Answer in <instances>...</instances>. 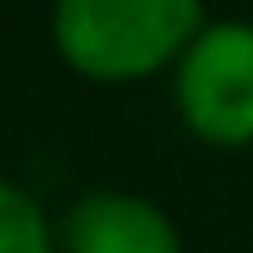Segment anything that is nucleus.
<instances>
[{"instance_id":"4","label":"nucleus","mask_w":253,"mask_h":253,"mask_svg":"<svg viewBox=\"0 0 253 253\" xmlns=\"http://www.w3.org/2000/svg\"><path fill=\"white\" fill-rule=\"evenodd\" d=\"M60 228L45 218V209L15 184H0V253H55Z\"/></svg>"},{"instance_id":"3","label":"nucleus","mask_w":253,"mask_h":253,"mask_svg":"<svg viewBox=\"0 0 253 253\" xmlns=\"http://www.w3.org/2000/svg\"><path fill=\"white\" fill-rule=\"evenodd\" d=\"M60 253H184L174 218L129 189H89L60 213Z\"/></svg>"},{"instance_id":"2","label":"nucleus","mask_w":253,"mask_h":253,"mask_svg":"<svg viewBox=\"0 0 253 253\" xmlns=\"http://www.w3.org/2000/svg\"><path fill=\"white\" fill-rule=\"evenodd\" d=\"M184 129L209 149L253 144V20H209L174 65Z\"/></svg>"},{"instance_id":"1","label":"nucleus","mask_w":253,"mask_h":253,"mask_svg":"<svg viewBox=\"0 0 253 253\" xmlns=\"http://www.w3.org/2000/svg\"><path fill=\"white\" fill-rule=\"evenodd\" d=\"M204 0H55L50 40L94 84H134L179 65L204 30Z\"/></svg>"}]
</instances>
